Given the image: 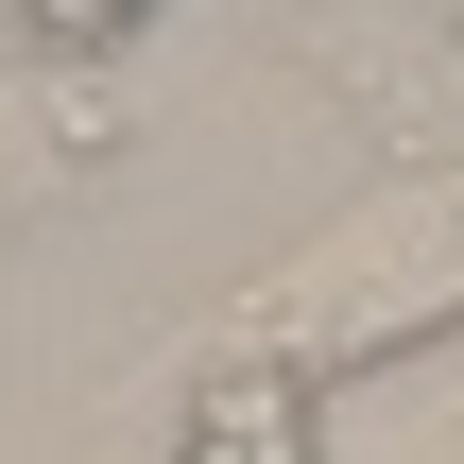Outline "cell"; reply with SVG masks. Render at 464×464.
Instances as JSON below:
<instances>
[{
	"label": "cell",
	"mask_w": 464,
	"mask_h": 464,
	"mask_svg": "<svg viewBox=\"0 0 464 464\" xmlns=\"http://www.w3.org/2000/svg\"><path fill=\"white\" fill-rule=\"evenodd\" d=\"M448 327H464V172H413V189L344 207L310 258H276L224 362H293L327 396V379H379V362H413Z\"/></svg>",
	"instance_id": "6da1fadb"
},
{
	"label": "cell",
	"mask_w": 464,
	"mask_h": 464,
	"mask_svg": "<svg viewBox=\"0 0 464 464\" xmlns=\"http://www.w3.org/2000/svg\"><path fill=\"white\" fill-rule=\"evenodd\" d=\"M155 464H327V396L293 362H207L172 396V448Z\"/></svg>",
	"instance_id": "7a4b0ae2"
}]
</instances>
